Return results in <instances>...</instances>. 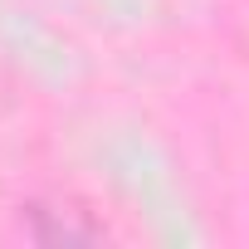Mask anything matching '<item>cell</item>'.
Masks as SVG:
<instances>
[{"instance_id":"cell-1","label":"cell","mask_w":249,"mask_h":249,"mask_svg":"<svg viewBox=\"0 0 249 249\" xmlns=\"http://www.w3.org/2000/svg\"><path fill=\"white\" fill-rule=\"evenodd\" d=\"M25 234L39 239V244H93V239H103V225L88 220V210H73V205H30Z\"/></svg>"}]
</instances>
